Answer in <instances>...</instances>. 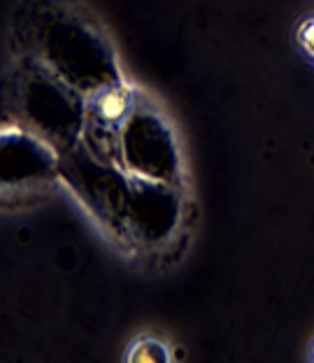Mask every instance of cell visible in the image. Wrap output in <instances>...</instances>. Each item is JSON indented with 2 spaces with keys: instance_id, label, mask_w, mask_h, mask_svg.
<instances>
[{
  "instance_id": "3957f363",
  "label": "cell",
  "mask_w": 314,
  "mask_h": 363,
  "mask_svg": "<svg viewBox=\"0 0 314 363\" xmlns=\"http://www.w3.org/2000/svg\"><path fill=\"white\" fill-rule=\"evenodd\" d=\"M296 45L305 54V59L314 63V14L298 23V28H296Z\"/></svg>"
},
{
  "instance_id": "7a4b0ae2",
  "label": "cell",
  "mask_w": 314,
  "mask_h": 363,
  "mask_svg": "<svg viewBox=\"0 0 314 363\" xmlns=\"http://www.w3.org/2000/svg\"><path fill=\"white\" fill-rule=\"evenodd\" d=\"M126 361H133V363H142V361H150V363H159V361H170V350L168 345L159 337L154 335H140L135 337L133 342L128 345L126 354H123Z\"/></svg>"
},
{
  "instance_id": "277c9868",
  "label": "cell",
  "mask_w": 314,
  "mask_h": 363,
  "mask_svg": "<svg viewBox=\"0 0 314 363\" xmlns=\"http://www.w3.org/2000/svg\"><path fill=\"white\" fill-rule=\"evenodd\" d=\"M308 357H310V361H314V340H312V345H310V352H308Z\"/></svg>"
},
{
  "instance_id": "6da1fadb",
  "label": "cell",
  "mask_w": 314,
  "mask_h": 363,
  "mask_svg": "<svg viewBox=\"0 0 314 363\" xmlns=\"http://www.w3.org/2000/svg\"><path fill=\"white\" fill-rule=\"evenodd\" d=\"M130 110V91L121 84L114 86H103L96 91L94 101H91V112L98 119L105 121H121Z\"/></svg>"
}]
</instances>
